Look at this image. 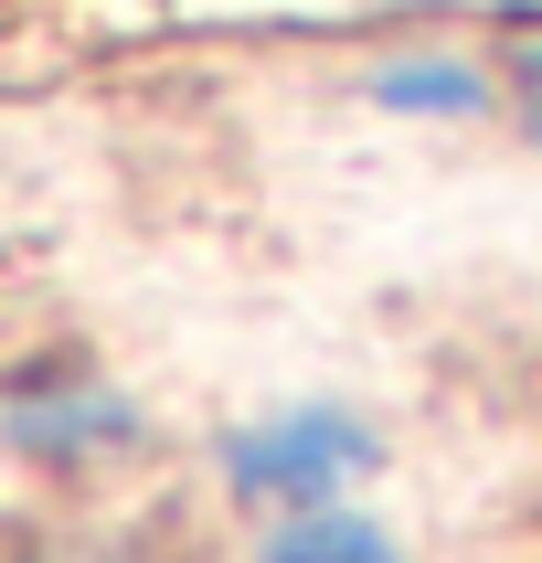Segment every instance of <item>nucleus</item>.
I'll return each mask as SVG.
<instances>
[{
	"instance_id": "f03ea898",
	"label": "nucleus",
	"mask_w": 542,
	"mask_h": 563,
	"mask_svg": "<svg viewBox=\"0 0 542 563\" xmlns=\"http://www.w3.org/2000/svg\"><path fill=\"white\" fill-rule=\"evenodd\" d=\"M128 437H139V415L96 383H54L22 405V446H54V457H96V446H128Z\"/></svg>"
},
{
	"instance_id": "7ed1b4c3",
	"label": "nucleus",
	"mask_w": 542,
	"mask_h": 563,
	"mask_svg": "<svg viewBox=\"0 0 542 563\" xmlns=\"http://www.w3.org/2000/svg\"><path fill=\"white\" fill-rule=\"evenodd\" d=\"M266 563H405V553L383 542V521L319 500V510H287L277 532H266Z\"/></svg>"
},
{
	"instance_id": "39448f33",
	"label": "nucleus",
	"mask_w": 542,
	"mask_h": 563,
	"mask_svg": "<svg viewBox=\"0 0 542 563\" xmlns=\"http://www.w3.org/2000/svg\"><path fill=\"white\" fill-rule=\"evenodd\" d=\"M521 86H532V118H542V43H532V64H521Z\"/></svg>"
},
{
	"instance_id": "f257e3e1",
	"label": "nucleus",
	"mask_w": 542,
	"mask_h": 563,
	"mask_svg": "<svg viewBox=\"0 0 542 563\" xmlns=\"http://www.w3.org/2000/svg\"><path fill=\"white\" fill-rule=\"evenodd\" d=\"M373 457H383L373 426H351V415H266V426H245V437L223 446V478H234L266 521H287V510L341 500Z\"/></svg>"
},
{
	"instance_id": "20e7f679",
	"label": "nucleus",
	"mask_w": 542,
	"mask_h": 563,
	"mask_svg": "<svg viewBox=\"0 0 542 563\" xmlns=\"http://www.w3.org/2000/svg\"><path fill=\"white\" fill-rule=\"evenodd\" d=\"M373 96L383 107H478V75H457V64H383Z\"/></svg>"
}]
</instances>
